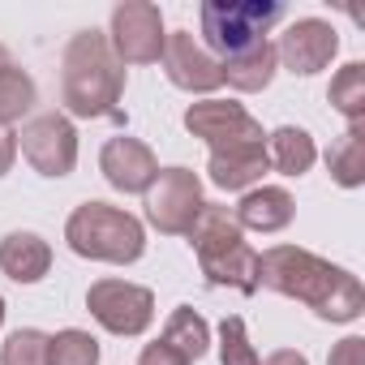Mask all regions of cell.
Instances as JSON below:
<instances>
[{
  "label": "cell",
  "mask_w": 365,
  "mask_h": 365,
  "mask_svg": "<svg viewBox=\"0 0 365 365\" xmlns=\"http://www.w3.org/2000/svg\"><path fill=\"white\" fill-rule=\"evenodd\" d=\"M86 309L108 335H142L155 318V292L129 279H99L86 288Z\"/></svg>",
  "instance_id": "obj_7"
},
{
  "label": "cell",
  "mask_w": 365,
  "mask_h": 365,
  "mask_svg": "<svg viewBox=\"0 0 365 365\" xmlns=\"http://www.w3.org/2000/svg\"><path fill=\"white\" fill-rule=\"evenodd\" d=\"M267 159L275 172L284 176H305L318 159V146L309 138V129H297V125H279L271 138H267Z\"/></svg>",
  "instance_id": "obj_18"
},
{
  "label": "cell",
  "mask_w": 365,
  "mask_h": 365,
  "mask_svg": "<svg viewBox=\"0 0 365 365\" xmlns=\"http://www.w3.org/2000/svg\"><path fill=\"white\" fill-rule=\"evenodd\" d=\"M258 348L250 344V331H245V318L241 314H228L220 322V365H258Z\"/></svg>",
  "instance_id": "obj_24"
},
{
  "label": "cell",
  "mask_w": 365,
  "mask_h": 365,
  "mask_svg": "<svg viewBox=\"0 0 365 365\" xmlns=\"http://www.w3.org/2000/svg\"><path fill=\"white\" fill-rule=\"evenodd\" d=\"M327 365H365V339H361V335H348V339H339V344L331 348Z\"/></svg>",
  "instance_id": "obj_26"
},
{
  "label": "cell",
  "mask_w": 365,
  "mask_h": 365,
  "mask_svg": "<svg viewBox=\"0 0 365 365\" xmlns=\"http://www.w3.org/2000/svg\"><path fill=\"white\" fill-rule=\"evenodd\" d=\"M35 99H39V86L22 65H14V61L0 65V129L18 125L35 108Z\"/></svg>",
  "instance_id": "obj_21"
},
{
  "label": "cell",
  "mask_w": 365,
  "mask_h": 365,
  "mask_svg": "<svg viewBox=\"0 0 365 365\" xmlns=\"http://www.w3.org/2000/svg\"><path fill=\"white\" fill-rule=\"evenodd\" d=\"M163 344H168V348H176L180 356L194 365V361H202V356H207V348H211V327H207V318H202L198 309L176 305V309H172V318H168V327H163Z\"/></svg>",
  "instance_id": "obj_20"
},
{
  "label": "cell",
  "mask_w": 365,
  "mask_h": 365,
  "mask_svg": "<svg viewBox=\"0 0 365 365\" xmlns=\"http://www.w3.org/2000/svg\"><path fill=\"white\" fill-rule=\"evenodd\" d=\"M279 22H284L279 0H202V9H198L202 48L215 61L241 56L245 48L262 43Z\"/></svg>",
  "instance_id": "obj_5"
},
{
  "label": "cell",
  "mask_w": 365,
  "mask_h": 365,
  "mask_svg": "<svg viewBox=\"0 0 365 365\" xmlns=\"http://www.w3.org/2000/svg\"><path fill=\"white\" fill-rule=\"evenodd\" d=\"M202 207L207 198L194 168H159L155 185L146 190V224L159 228L163 237H185Z\"/></svg>",
  "instance_id": "obj_6"
},
{
  "label": "cell",
  "mask_w": 365,
  "mask_h": 365,
  "mask_svg": "<svg viewBox=\"0 0 365 365\" xmlns=\"http://www.w3.org/2000/svg\"><path fill=\"white\" fill-rule=\"evenodd\" d=\"M163 73H168V82L176 86V91H190V95H211V91H220L224 86V69H220V61L202 48V39L198 35H190V31H172L168 39H163Z\"/></svg>",
  "instance_id": "obj_11"
},
{
  "label": "cell",
  "mask_w": 365,
  "mask_h": 365,
  "mask_svg": "<svg viewBox=\"0 0 365 365\" xmlns=\"http://www.w3.org/2000/svg\"><path fill=\"white\" fill-rule=\"evenodd\" d=\"M220 69H224V82H228L232 91H241V95H258V91L271 86V78H275V69H279V61H275V43L262 39V43L245 48L241 56L220 61Z\"/></svg>",
  "instance_id": "obj_17"
},
{
  "label": "cell",
  "mask_w": 365,
  "mask_h": 365,
  "mask_svg": "<svg viewBox=\"0 0 365 365\" xmlns=\"http://www.w3.org/2000/svg\"><path fill=\"white\" fill-rule=\"evenodd\" d=\"M335 52H339V31L322 18H297L275 43V61L297 78L322 73L335 61Z\"/></svg>",
  "instance_id": "obj_10"
},
{
  "label": "cell",
  "mask_w": 365,
  "mask_h": 365,
  "mask_svg": "<svg viewBox=\"0 0 365 365\" xmlns=\"http://www.w3.org/2000/svg\"><path fill=\"white\" fill-rule=\"evenodd\" d=\"M48 365H99V339L91 331L65 327L48 335Z\"/></svg>",
  "instance_id": "obj_23"
},
{
  "label": "cell",
  "mask_w": 365,
  "mask_h": 365,
  "mask_svg": "<svg viewBox=\"0 0 365 365\" xmlns=\"http://www.w3.org/2000/svg\"><path fill=\"white\" fill-rule=\"evenodd\" d=\"M163 14L150 0H125V5L112 9L108 22V43L116 52L120 65H155L163 56Z\"/></svg>",
  "instance_id": "obj_8"
},
{
  "label": "cell",
  "mask_w": 365,
  "mask_h": 365,
  "mask_svg": "<svg viewBox=\"0 0 365 365\" xmlns=\"http://www.w3.org/2000/svg\"><path fill=\"white\" fill-rule=\"evenodd\" d=\"M65 241L78 258L91 262H112V267H129L146 254V228L138 215L112 207V202H82L69 220H65Z\"/></svg>",
  "instance_id": "obj_4"
},
{
  "label": "cell",
  "mask_w": 365,
  "mask_h": 365,
  "mask_svg": "<svg viewBox=\"0 0 365 365\" xmlns=\"http://www.w3.org/2000/svg\"><path fill=\"white\" fill-rule=\"evenodd\" d=\"M327 172L339 190H361L365 185V125H348L344 138L331 142Z\"/></svg>",
  "instance_id": "obj_19"
},
{
  "label": "cell",
  "mask_w": 365,
  "mask_h": 365,
  "mask_svg": "<svg viewBox=\"0 0 365 365\" xmlns=\"http://www.w3.org/2000/svg\"><path fill=\"white\" fill-rule=\"evenodd\" d=\"M185 129H190L194 138H202L211 150L241 146V142H267L262 125H258L241 103H228V99L190 103V108H185Z\"/></svg>",
  "instance_id": "obj_12"
},
{
  "label": "cell",
  "mask_w": 365,
  "mask_h": 365,
  "mask_svg": "<svg viewBox=\"0 0 365 365\" xmlns=\"http://www.w3.org/2000/svg\"><path fill=\"white\" fill-rule=\"evenodd\" d=\"M258 288L309 305L322 322H356L365 314L361 279L301 245H271L258 254Z\"/></svg>",
  "instance_id": "obj_1"
},
{
  "label": "cell",
  "mask_w": 365,
  "mask_h": 365,
  "mask_svg": "<svg viewBox=\"0 0 365 365\" xmlns=\"http://www.w3.org/2000/svg\"><path fill=\"white\" fill-rule=\"evenodd\" d=\"M258 365H309V356L297 352V348H279V352H271V356L258 361Z\"/></svg>",
  "instance_id": "obj_29"
},
{
  "label": "cell",
  "mask_w": 365,
  "mask_h": 365,
  "mask_svg": "<svg viewBox=\"0 0 365 365\" xmlns=\"http://www.w3.org/2000/svg\"><path fill=\"white\" fill-rule=\"evenodd\" d=\"M194 254H198V267L207 275V284L215 288H237L245 297L258 292V250L245 241L237 215L220 202H207L194 220V228L185 232Z\"/></svg>",
  "instance_id": "obj_3"
},
{
  "label": "cell",
  "mask_w": 365,
  "mask_h": 365,
  "mask_svg": "<svg viewBox=\"0 0 365 365\" xmlns=\"http://www.w3.org/2000/svg\"><path fill=\"white\" fill-rule=\"evenodd\" d=\"M14 159H18V133L0 129V176H5V172L14 168Z\"/></svg>",
  "instance_id": "obj_28"
},
{
  "label": "cell",
  "mask_w": 365,
  "mask_h": 365,
  "mask_svg": "<svg viewBox=\"0 0 365 365\" xmlns=\"http://www.w3.org/2000/svg\"><path fill=\"white\" fill-rule=\"evenodd\" d=\"M138 365H190L185 356H180L176 348H168L163 339H155V344H146L142 348V356H138Z\"/></svg>",
  "instance_id": "obj_27"
},
{
  "label": "cell",
  "mask_w": 365,
  "mask_h": 365,
  "mask_svg": "<svg viewBox=\"0 0 365 365\" xmlns=\"http://www.w3.org/2000/svg\"><path fill=\"white\" fill-rule=\"evenodd\" d=\"M327 99H331V108H335L348 125H365V65H361V61H348V65L331 78Z\"/></svg>",
  "instance_id": "obj_22"
},
{
  "label": "cell",
  "mask_w": 365,
  "mask_h": 365,
  "mask_svg": "<svg viewBox=\"0 0 365 365\" xmlns=\"http://www.w3.org/2000/svg\"><path fill=\"white\" fill-rule=\"evenodd\" d=\"M18 146H22L26 163L39 176H52V180L69 176L73 163H78V129L65 112H43V116L26 120L22 133H18Z\"/></svg>",
  "instance_id": "obj_9"
},
{
  "label": "cell",
  "mask_w": 365,
  "mask_h": 365,
  "mask_svg": "<svg viewBox=\"0 0 365 365\" xmlns=\"http://www.w3.org/2000/svg\"><path fill=\"white\" fill-rule=\"evenodd\" d=\"M271 159H267V142H241V146H224V150H211L207 159V176L211 185L228 190V194H245L254 190L258 180L267 176Z\"/></svg>",
  "instance_id": "obj_14"
},
{
  "label": "cell",
  "mask_w": 365,
  "mask_h": 365,
  "mask_svg": "<svg viewBox=\"0 0 365 365\" xmlns=\"http://www.w3.org/2000/svg\"><path fill=\"white\" fill-rule=\"evenodd\" d=\"M232 215H237L241 232L245 228L250 232H284L297 215V202L284 185H254V190H245V198L237 202Z\"/></svg>",
  "instance_id": "obj_15"
},
{
  "label": "cell",
  "mask_w": 365,
  "mask_h": 365,
  "mask_svg": "<svg viewBox=\"0 0 365 365\" xmlns=\"http://www.w3.org/2000/svg\"><path fill=\"white\" fill-rule=\"evenodd\" d=\"M125 95V65L116 61L103 31H78L65 43L61 56V103L78 120L116 116V103Z\"/></svg>",
  "instance_id": "obj_2"
},
{
  "label": "cell",
  "mask_w": 365,
  "mask_h": 365,
  "mask_svg": "<svg viewBox=\"0 0 365 365\" xmlns=\"http://www.w3.org/2000/svg\"><path fill=\"white\" fill-rule=\"evenodd\" d=\"M99 172H103L108 185L120 190V194H146L155 185V176H159V159H155V150L142 138L120 133V138H108L103 142Z\"/></svg>",
  "instance_id": "obj_13"
},
{
  "label": "cell",
  "mask_w": 365,
  "mask_h": 365,
  "mask_svg": "<svg viewBox=\"0 0 365 365\" xmlns=\"http://www.w3.org/2000/svg\"><path fill=\"white\" fill-rule=\"evenodd\" d=\"M0 365H48V335L39 327H22L0 348Z\"/></svg>",
  "instance_id": "obj_25"
},
{
  "label": "cell",
  "mask_w": 365,
  "mask_h": 365,
  "mask_svg": "<svg viewBox=\"0 0 365 365\" xmlns=\"http://www.w3.org/2000/svg\"><path fill=\"white\" fill-rule=\"evenodd\" d=\"M0 271L14 284H39L52 271V245L39 232H9L0 241Z\"/></svg>",
  "instance_id": "obj_16"
},
{
  "label": "cell",
  "mask_w": 365,
  "mask_h": 365,
  "mask_svg": "<svg viewBox=\"0 0 365 365\" xmlns=\"http://www.w3.org/2000/svg\"><path fill=\"white\" fill-rule=\"evenodd\" d=\"M0 327H5V297H0Z\"/></svg>",
  "instance_id": "obj_30"
}]
</instances>
